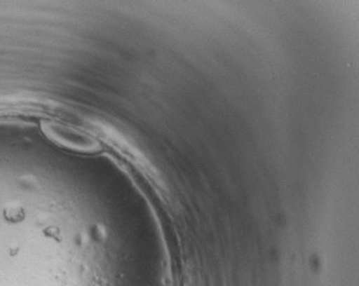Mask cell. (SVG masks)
<instances>
[{
  "label": "cell",
  "mask_w": 359,
  "mask_h": 286,
  "mask_svg": "<svg viewBox=\"0 0 359 286\" xmlns=\"http://www.w3.org/2000/svg\"><path fill=\"white\" fill-rule=\"evenodd\" d=\"M42 128L48 139L65 149L78 152H93L99 149V144L95 139L72 126L46 123Z\"/></svg>",
  "instance_id": "1"
}]
</instances>
